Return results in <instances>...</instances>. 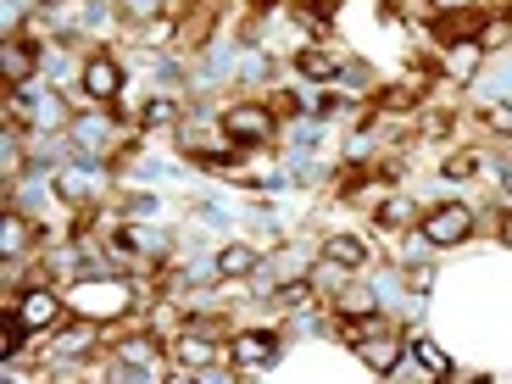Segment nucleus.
<instances>
[{
  "label": "nucleus",
  "instance_id": "f257e3e1",
  "mask_svg": "<svg viewBox=\"0 0 512 384\" xmlns=\"http://www.w3.org/2000/svg\"><path fill=\"white\" fill-rule=\"evenodd\" d=\"M134 307V284L128 279H112V273H78L73 290H67V312H78V318H123V312Z\"/></svg>",
  "mask_w": 512,
  "mask_h": 384
},
{
  "label": "nucleus",
  "instance_id": "f03ea898",
  "mask_svg": "<svg viewBox=\"0 0 512 384\" xmlns=\"http://www.w3.org/2000/svg\"><path fill=\"white\" fill-rule=\"evenodd\" d=\"M162 357H173V346H162V340H156V334H134V340H123V346L112 351V379H162L167 373V362Z\"/></svg>",
  "mask_w": 512,
  "mask_h": 384
},
{
  "label": "nucleus",
  "instance_id": "7ed1b4c3",
  "mask_svg": "<svg viewBox=\"0 0 512 384\" xmlns=\"http://www.w3.org/2000/svg\"><path fill=\"white\" fill-rule=\"evenodd\" d=\"M173 140H179V151H184V156H195V162L212 167V173H229V167L240 162V145H234L229 134H223V123H218V128L179 123V134H173Z\"/></svg>",
  "mask_w": 512,
  "mask_h": 384
},
{
  "label": "nucleus",
  "instance_id": "20e7f679",
  "mask_svg": "<svg viewBox=\"0 0 512 384\" xmlns=\"http://www.w3.org/2000/svg\"><path fill=\"white\" fill-rule=\"evenodd\" d=\"M223 134H229L240 151H256V145H268L273 134H279V117L262 101H234L229 112H223Z\"/></svg>",
  "mask_w": 512,
  "mask_h": 384
},
{
  "label": "nucleus",
  "instance_id": "39448f33",
  "mask_svg": "<svg viewBox=\"0 0 512 384\" xmlns=\"http://www.w3.org/2000/svg\"><path fill=\"white\" fill-rule=\"evenodd\" d=\"M468 240H474V212L462 201H446L435 212H423V245L451 251V245H468Z\"/></svg>",
  "mask_w": 512,
  "mask_h": 384
},
{
  "label": "nucleus",
  "instance_id": "423d86ee",
  "mask_svg": "<svg viewBox=\"0 0 512 384\" xmlns=\"http://www.w3.org/2000/svg\"><path fill=\"white\" fill-rule=\"evenodd\" d=\"M17 318H23V329L28 334H45V329H56L62 323V312H67V295H56V290H45V284H34V290H23L17 295Z\"/></svg>",
  "mask_w": 512,
  "mask_h": 384
},
{
  "label": "nucleus",
  "instance_id": "0eeeda50",
  "mask_svg": "<svg viewBox=\"0 0 512 384\" xmlns=\"http://www.w3.org/2000/svg\"><path fill=\"white\" fill-rule=\"evenodd\" d=\"M351 351H357V362H362L368 373H396V362H401V334H396V323L384 318L379 329H368Z\"/></svg>",
  "mask_w": 512,
  "mask_h": 384
},
{
  "label": "nucleus",
  "instance_id": "6e6552de",
  "mask_svg": "<svg viewBox=\"0 0 512 384\" xmlns=\"http://www.w3.org/2000/svg\"><path fill=\"white\" fill-rule=\"evenodd\" d=\"M229 362L240 373H262L279 362V334H262V329H240L229 340Z\"/></svg>",
  "mask_w": 512,
  "mask_h": 384
},
{
  "label": "nucleus",
  "instance_id": "1a4fd4ad",
  "mask_svg": "<svg viewBox=\"0 0 512 384\" xmlns=\"http://www.w3.org/2000/svg\"><path fill=\"white\" fill-rule=\"evenodd\" d=\"M78 90L90 95L95 106H117V95H123V67L106 51H95L90 62H84V73H78Z\"/></svg>",
  "mask_w": 512,
  "mask_h": 384
},
{
  "label": "nucleus",
  "instance_id": "9d476101",
  "mask_svg": "<svg viewBox=\"0 0 512 384\" xmlns=\"http://www.w3.org/2000/svg\"><path fill=\"white\" fill-rule=\"evenodd\" d=\"M117 140V117L95 112V117H73V140H67V151L78 156V162H90L95 151H112Z\"/></svg>",
  "mask_w": 512,
  "mask_h": 384
},
{
  "label": "nucleus",
  "instance_id": "9b49d317",
  "mask_svg": "<svg viewBox=\"0 0 512 384\" xmlns=\"http://www.w3.org/2000/svg\"><path fill=\"white\" fill-rule=\"evenodd\" d=\"M95 346H101V323H95V318H73L62 334H56L51 357H56V368H67V362H84Z\"/></svg>",
  "mask_w": 512,
  "mask_h": 384
},
{
  "label": "nucleus",
  "instance_id": "f8f14e48",
  "mask_svg": "<svg viewBox=\"0 0 512 384\" xmlns=\"http://www.w3.org/2000/svg\"><path fill=\"white\" fill-rule=\"evenodd\" d=\"M0 73H6V90H23L28 78L39 73V45H28V39H6L0 45Z\"/></svg>",
  "mask_w": 512,
  "mask_h": 384
},
{
  "label": "nucleus",
  "instance_id": "ddd939ff",
  "mask_svg": "<svg viewBox=\"0 0 512 384\" xmlns=\"http://www.w3.org/2000/svg\"><path fill=\"white\" fill-rule=\"evenodd\" d=\"M401 357H407L423 379H451V357L429 340V334H407V340H401Z\"/></svg>",
  "mask_w": 512,
  "mask_h": 384
},
{
  "label": "nucleus",
  "instance_id": "4468645a",
  "mask_svg": "<svg viewBox=\"0 0 512 384\" xmlns=\"http://www.w3.org/2000/svg\"><path fill=\"white\" fill-rule=\"evenodd\" d=\"M173 362H179L184 373H206L212 362H218V346H212V334H206V329H184L179 340H173Z\"/></svg>",
  "mask_w": 512,
  "mask_h": 384
},
{
  "label": "nucleus",
  "instance_id": "2eb2a0df",
  "mask_svg": "<svg viewBox=\"0 0 512 384\" xmlns=\"http://www.w3.org/2000/svg\"><path fill=\"white\" fill-rule=\"evenodd\" d=\"M373 223H379L384 234H407V229H423V212L412 195H384L379 212H373Z\"/></svg>",
  "mask_w": 512,
  "mask_h": 384
},
{
  "label": "nucleus",
  "instance_id": "dca6fc26",
  "mask_svg": "<svg viewBox=\"0 0 512 384\" xmlns=\"http://www.w3.org/2000/svg\"><path fill=\"white\" fill-rule=\"evenodd\" d=\"M273 307L279 312H312L318 307V279H312V273H290V279L273 290Z\"/></svg>",
  "mask_w": 512,
  "mask_h": 384
},
{
  "label": "nucleus",
  "instance_id": "f3484780",
  "mask_svg": "<svg viewBox=\"0 0 512 384\" xmlns=\"http://www.w3.org/2000/svg\"><path fill=\"white\" fill-rule=\"evenodd\" d=\"M323 262H329V268H346V273H362L368 268V245H362L357 234H329V240H323Z\"/></svg>",
  "mask_w": 512,
  "mask_h": 384
},
{
  "label": "nucleus",
  "instance_id": "a211bd4d",
  "mask_svg": "<svg viewBox=\"0 0 512 384\" xmlns=\"http://www.w3.org/2000/svg\"><path fill=\"white\" fill-rule=\"evenodd\" d=\"M479 62H485V45H479V39H457V45H446V78L451 84H468V78L479 73Z\"/></svg>",
  "mask_w": 512,
  "mask_h": 384
},
{
  "label": "nucleus",
  "instance_id": "6ab92c4d",
  "mask_svg": "<svg viewBox=\"0 0 512 384\" xmlns=\"http://www.w3.org/2000/svg\"><path fill=\"white\" fill-rule=\"evenodd\" d=\"M218 279H251L256 268H262V256H256V245H245V240H234V245H223L218 256Z\"/></svg>",
  "mask_w": 512,
  "mask_h": 384
},
{
  "label": "nucleus",
  "instance_id": "aec40b11",
  "mask_svg": "<svg viewBox=\"0 0 512 384\" xmlns=\"http://www.w3.org/2000/svg\"><path fill=\"white\" fill-rule=\"evenodd\" d=\"M295 73L312 78V84H323V78H340V56L323 51V45H301V51H295Z\"/></svg>",
  "mask_w": 512,
  "mask_h": 384
},
{
  "label": "nucleus",
  "instance_id": "412c9836",
  "mask_svg": "<svg viewBox=\"0 0 512 384\" xmlns=\"http://www.w3.org/2000/svg\"><path fill=\"white\" fill-rule=\"evenodd\" d=\"M28 240H34V223H28L23 212H6V218H0V256L17 262V256L28 251Z\"/></svg>",
  "mask_w": 512,
  "mask_h": 384
},
{
  "label": "nucleus",
  "instance_id": "4be33fe9",
  "mask_svg": "<svg viewBox=\"0 0 512 384\" xmlns=\"http://www.w3.org/2000/svg\"><path fill=\"white\" fill-rule=\"evenodd\" d=\"M179 123H184V106L173 101V95H151V101H145V112H140L145 134H156V128H179Z\"/></svg>",
  "mask_w": 512,
  "mask_h": 384
},
{
  "label": "nucleus",
  "instance_id": "5701e85b",
  "mask_svg": "<svg viewBox=\"0 0 512 384\" xmlns=\"http://www.w3.org/2000/svg\"><path fill=\"white\" fill-rule=\"evenodd\" d=\"M334 312H346V318H362V312H379V295L368 290V284H340V295H334Z\"/></svg>",
  "mask_w": 512,
  "mask_h": 384
},
{
  "label": "nucleus",
  "instance_id": "b1692460",
  "mask_svg": "<svg viewBox=\"0 0 512 384\" xmlns=\"http://www.w3.org/2000/svg\"><path fill=\"white\" fill-rule=\"evenodd\" d=\"M23 340H28L23 318H17V312H6V329H0V357L17 362V357H23Z\"/></svg>",
  "mask_w": 512,
  "mask_h": 384
},
{
  "label": "nucleus",
  "instance_id": "393cba45",
  "mask_svg": "<svg viewBox=\"0 0 512 384\" xmlns=\"http://www.w3.org/2000/svg\"><path fill=\"white\" fill-rule=\"evenodd\" d=\"M440 173H446L451 184H462V179H474V173H479V151H451L446 162H440Z\"/></svg>",
  "mask_w": 512,
  "mask_h": 384
},
{
  "label": "nucleus",
  "instance_id": "a878e982",
  "mask_svg": "<svg viewBox=\"0 0 512 384\" xmlns=\"http://www.w3.org/2000/svg\"><path fill=\"white\" fill-rule=\"evenodd\" d=\"M479 123H485L490 134H501V140H512V101H490L485 112H479Z\"/></svg>",
  "mask_w": 512,
  "mask_h": 384
},
{
  "label": "nucleus",
  "instance_id": "bb28decb",
  "mask_svg": "<svg viewBox=\"0 0 512 384\" xmlns=\"http://www.w3.org/2000/svg\"><path fill=\"white\" fill-rule=\"evenodd\" d=\"M162 6H167V0H117V12H123L128 23H156Z\"/></svg>",
  "mask_w": 512,
  "mask_h": 384
},
{
  "label": "nucleus",
  "instance_id": "cd10ccee",
  "mask_svg": "<svg viewBox=\"0 0 512 384\" xmlns=\"http://www.w3.org/2000/svg\"><path fill=\"white\" fill-rule=\"evenodd\" d=\"M401 284H407V290H429L435 273H429V268H407V273H401Z\"/></svg>",
  "mask_w": 512,
  "mask_h": 384
},
{
  "label": "nucleus",
  "instance_id": "c85d7f7f",
  "mask_svg": "<svg viewBox=\"0 0 512 384\" xmlns=\"http://www.w3.org/2000/svg\"><path fill=\"white\" fill-rule=\"evenodd\" d=\"M429 6H435V17H440V12H474L479 0H429Z\"/></svg>",
  "mask_w": 512,
  "mask_h": 384
},
{
  "label": "nucleus",
  "instance_id": "c756f323",
  "mask_svg": "<svg viewBox=\"0 0 512 384\" xmlns=\"http://www.w3.org/2000/svg\"><path fill=\"white\" fill-rule=\"evenodd\" d=\"M501 245H507V251H512V212H507V218H501Z\"/></svg>",
  "mask_w": 512,
  "mask_h": 384
},
{
  "label": "nucleus",
  "instance_id": "7c9ffc66",
  "mask_svg": "<svg viewBox=\"0 0 512 384\" xmlns=\"http://www.w3.org/2000/svg\"><path fill=\"white\" fill-rule=\"evenodd\" d=\"M39 6H45V12H62V6H67V0H39Z\"/></svg>",
  "mask_w": 512,
  "mask_h": 384
}]
</instances>
